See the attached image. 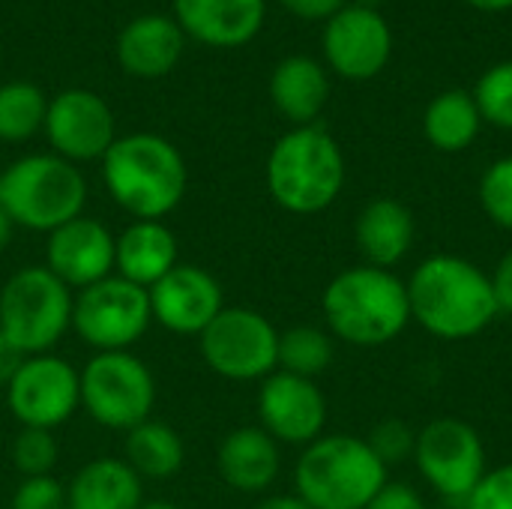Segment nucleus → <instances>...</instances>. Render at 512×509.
Listing matches in <instances>:
<instances>
[{"label": "nucleus", "instance_id": "1", "mask_svg": "<svg viewBox=\"0 0 512 509\" xmlns=\"http://www.w3.org/2000/svg\"><path fill=\"white\" fill-rule=\"evenodd\" d=\"M405 285L411 321L444 342L474 339L501 315L489 273L462 255L426 258Z\"/></svg>", "mask_w": 512, "mask_h": 509}, {"label": "nucleus", "instance_id": "2", "mask_svg": "<svg viewBox=\"0 0 512 509\" xmlns=\"http://www.w3.org/2000/svg\"><path fill=\"white\" fill-rule=\"evenodd\" d=\"M102 183L111 201L132 219L165 222L189 189L183 153L156 132L117 135L102 156Z\"/></svg>", "mask_w": 512, "mask_h": 509}, {"label": "nucleus", "instance_id": "3", "mask_svg": "<svg viewBox=\"0 0 512 509\" xmlns=\"http://www.w3.org/2000/svg\"><path fill=\"white\" fill-rule=\"evenodd\" d=\"M327 333L354 348H381L411 324L408 285L381 267H348L330 279L321 297Z\"/></svg>", "mask_w": 512, "mask_h": 509}, {"label": "nucleus", "instance_id": "4", "mask_svg": "<svg viewBox=\"0 0 512 509\" xmlns=\"http://www.w3.org/2000/svg\"><path fill=\"white\" fill-rule=\"evenodd\" d=\"M345 156L336 138L312 123L285 132L267 156V192L294 216H315L345 189Z\"/></svg>", "mask_w": 512, "mask_h": 509}, {"label": "nucleus", "instance_id": "5", "mask_svg": "<svg viewBox=\"0 0 512 509\" xmlns=\"http://www.w3.org/2000/svg\"><path fill=\"white\" fill-rule=\"evenodd\" d=\"M387 471L366 438L321 435L297 459L294 495L312 509H366L390 483Z\"/></svg>", "mask_w": 512, "mask_h": 509}, {"label": "nucleus", "instance_id": "6", "mask_svg": "<svg viewBox=\"0 0 512 509\" xmlns=\"http://www.w3.org/2000/svg\"><path fill=\"white\" fill-rule=\"evenodd\" d=\"M0 204L15 228L51 234L84 216L87 180L57 153H30L0 171Z\"/></svg>", "mask_w": 512, "mask_h": 509}, {"label": "nucleus", "instance_id": "7", "mask_svg": "<svg viewBox=\"0 0 512 509\" xmlns=\"http://www.w3.org/2000/svg\"><path fill=\"white\" fill-rule=\"evenodd\" d=\"M72 297L45 264H27L0 288V333L24 357L51 354L72 330Z\"/></svg>", "mask_w": 512, "mask_h": 509}, {"label": "nucleus", "instance_id": "8", "mask_svg": "<svg viewBox=\"0 0 512 509\" xmlns=\"http://www.w3.org/2000/svg\"><path fill=\"white\" fill-rule=\"evenodd\" d=\"M81 378V408L93 423L111 432H129L150 420L156 405V378L132 351L93 354Z\"/></svg>", "mask_w": 512, "mask_h": 509}, {"label": "nucleus", "instance_id": "9", "mask_svg": "<svg viewBox=\"0 0 512 509\" xmlns=\"http://www.w3.org/2000/svg\"><path fill=\"white\" fill-rule=\"evenodd\" d=\"M201 360L225 381H264L279 369V330L249 306H225L198 336Z\"/></svg>", "mask_w": 512, "mask_h": 509}, {"label": "nucleus", "instance_id": "10", "mask_svg": "<svg viewBox=\"0 0 512 509\" xmlns=\"http://www.w3.org/2000/svg\"><path fill=\"white\" fill-rule=\"evenodd\" d=\"M150 324L153 315L147 291L117 273L75 291L72 297V330L87 348H93V354L132 351Z\"/></svg>", "mask_w": 512, "mask_h": 509}, {"label": "nucleus", "instance_id": "11", "mask_svg": "<svg viewBox=\"0 0 512 509\" xmlns=\"http://www.w3.org/2000/svg\"><path fill=\"white\" fill-rule=\"evenodd\" d=\"M414 462L441 498L462 504L489 471L480 432L456 417H438L417 432Z\"/></svg>", "mask_w": 512, "mask_h": 509}, {"label": "nucleus", "instance_id": "12", "mask_svg": "<svg viewBox=\"0 0 512 509\" xmlns=\"http://www.w3.org/2000/svg\"><path fill=\"white\" fill-rule=\"evenodd\" d=\"M6 405L21 429L54 432L81 408L78 369L54 351L24 357L6 387Z\"/></svg>", "mask_w": 512, "mask_h": 509}, {"label": "nucleus", "instance_id": "13", "mask_svg": "<svg viewBox=\"0 0 512 509\" xmlns=\"http://www.w3.org/2000/svg\"><path fill=\"white\" fill-rule=\"evenodd\" d=\"M51 153L60 159L81 165V162H102V156L117 141V120L111 105L84 87H69L48 99V114L42 126Z\"/></svg>", "mask_w": 512, "mask_h": 509}, {"label": "nucleus", "instance_id": "14", "mask_svg": "<svg viewBox=\"0 0 512 509\" xmlns=\"http://www.w3.org/2000/svg\"><path fill=\"white\" fill-rule=\"evenodd\" d=\"M258 420L276 444L309 447L324 435L327 396L312 378L276 369L258 387Z\"/></svg>", "mask_w": 512, "mask_h": 509}, {"label": "nucleus", "instance_id": "15", "mask_svg": "<svg viewBox=\"0 0 512 509\" xmlns=\"http://www.w3.org/2000/svg\"><path fill=\"white\" fill-rule=\"evenodd\" d=\"M324 60L348 81L375 78L393 54V33L381 12L372 6H342L324 24Z\"/></svg>", "mask_w": 512, "mask_h": 509}, {"label": "nucleus", "instance_id": "16", "mask_svg": "<svg viewBox=\"0 0 512 509\" xmlns=\"http://www.w3.org/2000/svg\"><path fill=\"white\" fill-rule=\"evenodd\" d=\"M153 324L174 336H201L207 324L225 309L219 279L198 264H177L150 291Z\"/></svg>", "mask_w": 512, "mask_h": 509}, {"label": "nucleus", "instance_id": "17", "mask_svg": "<svg viewBox=\"0 0 512 509\" xmlns=\"http://www.w3.org/2000/svg\"><path fill=\"white\" fill-rule=\"evenodd\" d=\"M45 237V267L72 294L114 276V234L99 219L78 216Z\"/></svg>", "mask_w": 512, "mask_h": 509}, {"label": "nucleus", "instance_id": "18", "mask_svg": "<svg viewBox=\"0 0 512 509\" xmlns=\"http://www.w3.org/2000/svg\"><path fill=\"white\" fill-rule=\"evenodd\" d=\"M267 0H174L186 36L210 48H240L264 27Z\"/></svg>", "mask_w": 512, "mask_h": 509}, {"label": "nucleus", "instance_id": "19", "mask_svg": "<svg viewBox=\"0 0 512 509\" xmlns=\"http://www.w3.org/2000/svg\"><path fill=\"white\" fill-rule=\"evenodd\" d=\"M186 48V33L177 24V18H168L162 12H147L132 18L117 33V63L123 72L135 78H162L168 75Z\"/></svg>", "mask_w": 512, "mask_h": 509}, {"label": "nucleus", "instance_id": "20", "mask_svg": "<svg viewBox=\"0 0 512 509\" xmlns=\"http://www.w3.org/2000/svg\"><path fill=\"white\" fill-rule=\"evenodd\" d=\"M180 264L177 234L156 219H132L114 234V273L144 291Z\"/></svg>", "mask_w": 512, "mask_h": 509}, {"label": "nucleus", "instance_id": "21", "mask_svg": "<svg viewBox=\"0 0 512 509\" xmlns=\"http://www.w3.org/2000/svg\"><path fill=\"white\" fill-rule=\"evenodd\" d=\"M216 468L228 489L261 495L276 483L282 471V453L261 426H240L222 438L216 450Z\"/></svg>", "mask_w": 512, "mask_h": 509}, {"label": "nucleus", "instance_id": "22", "mask_svg": "<svg viewBox=\"0 0 512 509\" xmlns=\"http://www.w3.org/2000/svg\"><path fill=\"white\" fill-rule=\"evenodd\" d=\"M417 237L414 213L396 198L369 201L354 225V240L369 267L393 270L411 252Z\"/></svg>", "mask_w": 512, "mask_h": 509}, {"label": "nucleus", "instance_id": "23", "mask_svg": "<svg viewBox=\"0 0 512 509\" xmlns=\"http://www.w3.org/2000/svg\"><path fill=\"white\" fill-rule=\"evenodd\" d=\"M273 108L294 126H312L330 99L327 69L309 54H291L270 75Z\"/></svg>", "mask_w": 512, "mask_h": 509}, {"label": "nucleus", "instance_id": "24", "mask_svg": "<svg viewBox=\"0 0 512 509\" xmlns=\"http://www.w3.org/2000/svg\"><path fill=\"white\" fill-rule=\"evenodd\" d=\"M69 509H138L144 504V480L114 456L81 465L66 486Z\"/></svg>", "mask_w": 512, "mask_h": 509}, {"label": "nucleus", "instance_id": "25", "mask_svg": "<svg viewBox=\"0 0 512 509\" xmlns=\"http://www.w3.org/2000/svg\"><path fill=\"white\" fill-rule=\"evenodd\" d=\"M123 462L141 480H171L174 474H180L186 462V447L174 426L150 417L126 432Z\"/></svg>", "mask_w": 512, "mask_h": 509}, {"label": "nucleus", "instance_id": "26", "mask_svg": "<svg viewBox=\"0 0 512 509\" xmlns=\"http://www.w3.org/2000/svg\"><path fill=\"white\" fill-rule=\"evenodd\" d=\"M483 117L471 93L465 90H447L438 93L423 114V132L426 141L441 153H462L468 150L480 135Z\"/></svg>", "mask_w": 512, "mask_h": 509}, {"label": "nucleus", "instance_id": "27", "mask_svg": "<svg viewBox=\"0 0 512 509\" xmlns=\"http://www.w3.org/2000/svg\"><path fill=\"white\" fill-rule=\"evenodd\" d=\"M48 114V96L33 81L0 84V141L21 144L42 132Z\"/></svg>", "mask_w": 512, "mask_h": 509}, {"label": "nucleus", "instance_id": "28", "mask_svg": "<svg viewBox=\"0 0 512 509\" xmlns=\"http://www.w3.org/2000/svg\"><path fill=\"white\" fill-rule=\"evenodd\" d=\"M336 354L333 336L324 327L300 324L285 333H279V369L300 375V378H318L330 369Z\"/></svg>", "mask_w": 512, "mask_h": 509}, {"label": "nucleus", "instance_id": "29", "mask_svg": "<svg viewBox=\"0 0 512 509\" xmlns=\"http://www.w3.org/2000/svg\"><path fill=\"white\" fill-rule=\"evenodd\" d=\"M471 96L486 123L512 132V60L495 63L492 69H486Z\"/></svg>", "mask_w": 512, "mask_h": 509}, {"label": "nucleus", "instance_id": "30", "mask_svg": "<svg viewBox=\"0 0 512 509\" xmlns=\"http://www.w3.org/2000/svg\"><path fill=\"white\" fill-rule=\"evenodd\" d=\"M9 456H12V468L18 471L21 480L48 477L60 459V447H57L54 432H48V429H18Z\"/></svg>", "mask_w": 512, "mask_h": 509}, {"label": "nucleus", "instance_id": "31", "mask_svg": "<svg viewBox=\"0 0 512 509\" xmlns=\"http://www.w3.org/2000/svg\"><path fill=\"white\" fill-rule=\"evenodd\" d=\"M483 213L504 231H512V156L492 162L480 177Z\"/></svg>", "mask_w": 512, "mask_h": 509}, {"label": "nucleus", "instance_id": "32", "mask_svg": "<svg viewBox=\"0 0 512 509\" xmlns=\"http://www.w3.org/2000/svg\"><path fill=\"white\" fill-rule=\"evenodd\" d=\"M366 441L375 450V456L390 468V465H399L405 459H414L417 432L405 420H384L372 429V435Z\"/></svg>", "mask_w": 512, "mask_h": 509}, {"label": "nucleus", "instance_id": "33", "mask_svg": "<svg viewBox=\"0 0 512 509\" xmlns=\"http://www.w3.org/2000/svg\"><path fill=\"white\" fill-rule=\"evenodd\" d=\"M9 509H69L66 504V486L48 474V477H27L15 486Z\"/></svg>", "mask_w": 512, "mask_h": 509}, {"label": "nucleus", "instance_id": "34", "mask_svg": "<svg viewBox=\"0 0 512 509\" xmlns=\"http://www.w3.org/2000/svg\"><path fill=\"white\" fill-rule=\"evenodd\" d=\"M465 509H512V462L486 471L465 501Z\"/></svg>", "mask_w": 512, "mask_h": 509}, {"label": "nucleus", "instance_id": "35", "mask_svg": "<svg viewBox=\"0 0 512 509\" xmlns=\"http://www.w3.org/2000/svg\"><path fill=\"white\" fill-rule=\"evenodd\" d=\"M366 509H426V501L408 483H387Z\"/></svg>", "mask_w": 512, "mask_h": 509}, {"label": "nucleus", "instance_id": "36", "mask_svg": "<svg viewBox=\"0 0 512 509\" xmlns=\"http://www.w3.org/2000/svg\"><path fill=\"white\" fill-rule=\"evenodd\" d=\"M279 3L303 21H330L345 6V0H279Z\"/></svg>", "mask_w": 512, "mask_h": 509}, {"label": "nucleus", "instance_id": "37", "mask_svg": "<svg viewBox=\"0 0 512 509\" xmlns=\"http://www.w3.org/2000/svg\"><path fill=\"white\" fill-rule=\"evenodd\" d=\"M489 279H492V288H495L498 312L512 315V249L504 252V258L498 261V267H495V273Z\"/></svg>", "mask_w": 512, "mask_h": 509}, {"label": "nucleus", "instance_id": "38", "mask_svg": "<svg viewBox=\"0 0 512 509\" xmlns=\"http://www.w3.org/2000/svg\"><path fill=\"white\" fill-rule=\"evenodd\" d=\"M21 363H24V354L0 333V390L9 387V381L15 378V372H18Z\"/></svg>", "mask_w": 512, "mask_h": 509}, {"label": "nucleus", "instance_id": "39", "mask_svg": "<svg viewBox=\"0 0 512 509\" xmlns=\"http://www.w3.org/2000/svg\"><path fill=\"white\" fill-rule=\"evenodd\" d=\"M255 509H312L306 501H300L297 495H273V498H264Z\"/></svg>", "mask_w": 512, "mask_h": 509}, {"label": "nucleus", "instance_id": "40", "mask_svg": "<svg viewBox=\"0 0 512 509\" xmlns=\"http://www.w3.org/2000/svg\"><path fill=\"white\" fill-rule=\"evenodd\" d=\"M465 3L480 9V12H507V9H512V0H465Z\"/></svg>", "mask_w": 512, "mask_h": 509}, {"label": "nucleus", "instance_id": "41", "mask_svg": "<svg viewBox=\"0 0 512 509\" xmlns=\"http://www.w3.org/2000/svg\"><path fill=\"white\" fill-rule=\"evenodd\" d=\"M12 234H15V225H12V219L6 216L3 204H0V252H6V246L12 243Z\"/></svg>", "mask_w": 512, "mask_h": 509}, {"label": "nucleus", "instance_id": "42", "mask_svg": "<svg viewBox=\"0 0 512 509\" xmlns=\"http://www.w3.org/2000/svg\"><path fill=\"white\" fill-rule=\"evenodd\" d=\"M138 509H180L177 504H171V501H144Z\"/></svg>", "mask_w": 512, "mask_h": 509}]
</instances>
